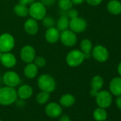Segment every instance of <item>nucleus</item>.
<instances>
[{"label":"nucleus","instance_id":"c756f323","mask_svg":"<svg viewBox=\"0 0 121 121\" xmlns=\"http://www.w3.org/2000/svg\"><path fill=\"white\" fill-rule=\"evenodd\" d=\"M64 12H66V14L65 16H66L69 19H73V18L78 17V12L75 9L71 8L69 10L64 11Z\"/></svg>","mask_w":121,"mask_h":121},{"label":"nucleus","instance_id":"1a4fd4ad","mask_svg":"<svg viewBox=\"0 0 121 121\" xmlns=\"http://www.w3.org/2000/svg\"><path fill=\"white\" fill-rule=\"evenodd\" d=\"M2 80L5 86L12 88L17 87L21 82L19 75L13 71H8L5 72L3 75Z\"/></svg>","mask_w":121,"mask_h":121},{"label":"nucleus","instance_id":"6ab92c4d","mask_svg":"<svg viewBox=\"0 0 121 121\" xmlns=\"http://www.w3.org/2000/svg\"><path fill=\"white\" fill-rule=\"evenodd\" d=\"M76 102V98L71 93H66L61 95L59 100V104L64 108H70L74 105Z\"/></svg>","mask_w":121,"mask_h":121},{"label":"nucleus","instance_id":"58836bf2","mask_svg":"<svg viewBox=\"0 0 121 121\" xmlns=\"http://www.w3.org/2000/svg\"><path fill=\"white\" fill-rule=\"evenodd\" d=\"M2 52L0 51V59H1V57H2Z\"/></svg>","mask_w":121,"mask_h":121},{"label":"nucleus","instance_id":"79ce46f5","mask_svg":"<svg viewBox=\"0 0 121 121\" xmlns=\"http://www.w3.org/2000/svg\"></svg>","mask_w":121,"mask_h":121},{"label":"nucleus","instance_id":"9d476101","mask_svg":"<svg viewBox=\"0 0 121 121\" xmlns=\"http://www.w3.org/2000/svg\"><path fill=\"white\" fill-rule=\"evenodd\" d=\"M36 57V50L31 45L24 46L20 51V58L26 64L32 63Z\"/></svg>","mask_w":121,"mask_h":121},{"label":"nucleus","instance_id":"423d86ee","mask_svg":"<svg viewBox=\"0 0 121 121\" xmlns=\"http://www.w3.org/2000/svg\"><path fill=\"white\" fill-rule=\"evenodd\" d=\"M95 101L98 107L105 109L108 108L112 102V94L108 91H99L98 95L95 97Z\"/></svg>","mask_w":121,"mask_h":121},{"label":"nucleus","instance_id":"f704fd0d","mask_svg":"<svg viewBox=\"0 0 121 121\" xmlns=\"http://www.w3.org/2000/svg\"><path fill=\"white\" fill-rule=\"evenodd\" d=\"M115 104H116V106L120 110H121V95L117 96V98L115 99Z\"/></svg>","mask_w":121,"mask_h":121},{"label":"nucleus","instance_id":"cd10ccee","mask_svg":"<svg viewBox=\"0 0 121 121\" xmlns=\"http://www.w3.org/2000/svg\"><path fill=\"white\" fill-rule=\"evenodd\" d=\"M42 23H43V25L47 29L54 26V25L56 24V22H55L54 19L50 16H46L42 19Z\"/></svg>","mask_w":121,"mask_h":121},{"label":"nucleus","instance_id":"393cba45","mask_svg":"<svg viewBox=\"0 0 121 121\" xmlns=\"http://www.w3.org/2000/svg\"><path fill=\"white\" fill-rule=\"evenodd\" d=\"M104 84V81L103 78L100 76H95L92 78L91 81V88L95 89L98 91H100V89L103 88Z\"/></svg>","mask_w":121,"mask_h":121},{"label":"nucleus","instance_id":"a19ab883","mask_svg":"<svg viewBox=\"0 0 121 121\" xmlns=\"http://www.w3.org/2000/svg\"><path fill=\"white\" fill-rule=\"evenodd\" d=\"M105 121H108V120H105Z\"/></svg>","mask_w":121,"mask_h":121},{"label":"nucleus","instance_id":"f03ea898","mask_svg":"<svg viewBox=\"0 0 121 121\" xmlns=\"http://www.w3.org/2000/svg\"><path fill=\"white\" fill-rule=\"evenodd\" d=\"M37 85L41 91L48 92L49 93L53 92L56 88V82L55 79L49 74L43 73L41 75L37 80Z\"/></svg>","mask_w":121,"mask_h":121},{"label":"nucleus","instance_id":"7ed1b4c3","mask_svg":"<svg viewBox=\"0 0 121 121\" xmlns=\"http://www.w3.org/2000/svg\"><path fill=\"white\" fill-rule=\"evenodd\" d=\"M85 59V55L81 50L73 49L67 53L66 61L70 67H77L83 63Z\"/></svg>","mask_w":121,"mask_h":121},{"label":"nucleus","instance_id":"a211bd4d","mask_svg":"<svg viewBox=\"0 0 121 121\" xmlns=\"http://www.w3.org/2000/svg\"><path fill=\"white\" fill-rule=\"evenodd\" d=\"M81 51L84 53L85 58L88 59L91 56V51L93 49V43L91 40L88 39H84L81 41L80 43Z\"/></svg>","mask_w":121,"mask_h":121},{"label":"nucleus","instance_id":"2f4dec72","mask_svg":"<svg viewBox=\"0 0 121 121\" xmlns=\"http://www.w3.org/2000/svg\"><path fill=\"white\" fill-rule=\"evenodd\" d=\"M56 2V0H41V2L44 4L46 7H49L53 4Z\"/></svg>","mask_w":121,"mask_h":121},{"label":"nucleus","instance_id":"f8f14e48","mask_svg":"<svg viewBox=\"0 0 121 121\" xmlns=\"http://www.w3.org/2000/svg\"><path fill=\"white\" fill-rule=\"evenodd\" d=\"M62 106L56 102H51L45 107L46 114L52 118H57L62 114Z\"/></svg>","mask_w":121,"mask_h":121},{"label":"nucleus","instance_id":"aec40b11","mask_svg":"<svg viewBox=\"0 0 121 121\" xmlns=\"http://www.w3.org/2000/svg\"><path fill=\"white\" fill-rule=\"evenodd\" d=\"M39 72L38 67L32 62L27 64L26 66L24 69V76L29 79H33L34 78Z\"/></svg>","mask_w":121,"mask_h":121},{"label":"nucleus","instance_id":"f3484780","mask_svg":"<svg viewBox=\"0 0 121 121\" xmlns=\"http://www.w3.org/2000/svg\"><path fill=\"white\" fill-rule=\"evenodd\" d=\"M33 93H34V91H33L32 87L27 84H24L21 86L17 91L18 97L20 99H22L24 100L30 98L32 96Z\"/></svg>","mask_w":121,"mask_h":121},{"label":"nucleus","instance_id":"dca6fc26","mask_svg":"<svg viewBox=\"0 0 121 121\" xmlns=\"http://www.w3.org/2000/svg\"><path fill=\"white\" fill-rule=\"evenodd\" d=\"M110 92L115 96L121 95V77L113 78L109 84Z\"/></svg>","mask_w":121,"mask_h":121},{"label":"nucleus","instance_id":"5701e85b","mask_svg":"<svg viewBox=\"0 0 121 121\" xmlns=\"http://www.w3.org/2000/svg\"><path fill=\"white\" fill-rule=\"evenodd\" d=\"M93 117L96 121H105L108 117V112L105 108L98 107L94 110Z\"/></svg>","mask_w":121,"mask_h":121},{"label":"nucleus","instance_id":"473e14b6","mask_svg":"<svg viewBox=\"0 0 121 121\" xmlns=\"http://www.w3.org/2000/svg\"><path fill=\"white\" fill-rule=\"evenodd\" d=\"M58 117H59L58 121H71L70 117L68 115H66V114H64V115L61 114Z\"/></svg>","mask_w":121,"mask_h":121},{"label":"nucleus","instance_id":"6e6552de","mask_svg":"<svg viewBox=\"0 0 121 121\" xmlns=\"http://www.w3.org/2000/svg\"><path fill=\"white\" fill-rule=\"evenodd\" d=\"M91 56L98 62H105L109 58L108 50L102 45H97L93 48L91 51Z\"/></svg>","mask_w":121,"mask_h":121},{"label":"nucleus","instance_id":"c85d7f7f","mask_svg":"<svg viewBox=\"0 0 121 121\" xmlns=\"http://www.w3.org/2000/svg\"><path fill=\"white\" fill-rule=\"evenodd\" d=\"M33 63L39 68V67H43L45 66V65L46 64V59L42 57V56H37L35 57Z\"/></svg>","mask_w":121,"mask_h":121},{"label":"nucleus","instance_id":"20e7f679","mask_svg":"<svg viewBox=\"0 0 121 121\" xmlns=\"http://www.w3.org/2000/svg\"><path fill=\"white\" fill-rule=\"evenodd\" d=\"M29 14L36 21L42 20L46 16V7L41 2H34L30 4Z\"/></svg>","mask_w":121,"mask_h":121},{"label":"nucleus","instance_id":"4468645a","mask_svg":"<svg viewBox=\"0 0 121 121\" xmlns=\"http://www.w3.org/2000/svg\"><path fill=\"white\" fill-rule=\"evenodd\" d=\"M44 37L47 42L50 43H55L60 39V31L54 26L48 28L45 32Z\"/></svg>","mask_w":121,"mask_h":121},{"label":"nucleus","instance_id":"72a5a7b5","mask_svg":"<svg viewBox=\"0 0 121 121\" xmlns=\"http://www.w3.org/2000/svg\"><path fill=\"white\" fill-rule=\"evenodd\" d=\"M35 1H36V0H19V4H21L27 6L29 4H31Z\"/></svg>","mask_w":121,"mask_h":121},{"label":"nucleus","instance_id":"ea45409f","mask_svg":"<svg viewBox=\"0 0 121 121\" xmlns=\"http://www.w3.org/2000/svg\"><path fill=\"white\" fill-rule=\"evenodd\" d=\"M0 121H2V120H0Z\"/></svg>","mask_w":121,"mask_h":121},{"label":"nucleus","instance_id":"a878e982","mask_svg":"<svg viewBox=\"0 0 121 121\" xmlns=\"http://www.w3.org/2000/svg\"><path fill=\"white\" fill-rule=\"evenodd\" d=\"M49 99H50V93L46 91H43L39 92L36 96V102L41 105L46 104V103L48 102Z\"/></svg>","mask_w":121,"mask_h":121},{"label":"nucleus","instance_id":"7c9ffc66","mask_svg":"<svg viewBox=\"0 0 121 121\" xmlns=\"http://www.w3.org/2000/svg\"><path fill=\"white\" fill-rule=\"evenodd\" d=\"M86 2L89 5L95 7L99 5L100 3H102L103 0H86Z\"/></svg>","mask_w":121,"mask_h":121},{"label":"nucleus","instance_id":"f257e3e1","mask_svg":"<svg viewBox=\"0 0 121 121\" xmlns=\"http://www.w3.org/2000/svg\"><path fill=\"white\" fill-rule=\"evenodd\" d=\"M18 99L17 91L12 87L4 86L0 88V105H10Z\"/></svg>","mask_w":121,"mask_h":121},{"label":"nucleus","instance_id":"b1692460","mask_svg":"<svg viewBox=\"0 0 121 121\" xmlns=\"http://www.w3.org/2000/svg\"><path fill=\"white\" fill-rule=\"evenodd\" d=\"M14 12L15 14L19 17H26L29 15V8L27 6L18 4L14 7Z\"/></svg>","mask_w":121,"mask_h":121},{"label":"nucleus","instance_id":"4c0bfd02","mask_svg":"<svg viewBox=\"0 0 121 121\" xmlns=\"http://www.w3.org/2000/svg\"><path fill=\"white\" fill-rule=\"evenodd\" d=\"M117 73L120 75V76L121 77V62L117 66Z\"/></svg>","mask_w":121,"mask_h":121},{"label":"nucleus","instance_id":"0eeeda50","mask_svg":"<svg viewBox=\"0 0 121 121\" xmlns=\"http://www.w3.org/2000/svg\"><path fill=\"white\" fill-rule=\"evenodd\" d=\"M59 40L65 46L73 47L76 44L78 37L75 32L72 31L71 29H66L60 33Z\"/></svg>","mask_w":121,"mask_h":121},{"label":"nucleus","instance_id":"c9c22d12","mask_svg":"<svg viewBox=\"0 0 121 121\" xmlns=\"http://www.w3.org/2000/svg\"><path fill=\"white\" fill-rule=\"evenodd\" d=\"M98 92H99V91H98V90H95V89H93V88H91V90L90 91V95H91V96L95 98V97H96V95H98Z\"/></svg>","mask_w":121,"mask_h":121},{"label":"nucleus","instance_id":"2eb2a0df","mask_svg":"<svg viewBox=\"0 0 121 121\" xmlns=\"http://www.w3.org/2000/svg\"><path fill=\"white\" fill-rule=\"evenodd\" d=\"M24 29L25 31L31 36H34L38 33L39 31V24L36 20L29 18L24 24Z\"/></svg>","mask_w":121,"mask_h":121},{"label":"nucleus","instance_id":"ddd939ff","mask_svg":"<svg viewBox=\"0 0 121 121\" xmlns=\"http://www.w3.org/2000/svg\"><path fill=\"white\" fill-rule=\"evenodd\" d=\"M1 64L7 69H12L17 64V60L16 56L11 52L2 53L1 59H0Z\"/></svg>","mask_w":121,"mask_h":121},{"label":"nucleus","instance_id":"9b49d317","mask_svg":"<svg viewBox=\"0 0 121 121\" xmlns=\"http://www.w3.org/2000/svg\"><path fill=\"white\" fill-rule=\"evenodd\" d=\"M69 28L72 31L75 32L76 34L81 33L86 29L87 22L83 18L78 17L70 19Z\"/></svg>","mask_w":121,"mask_h":121},{"label":"nucleus","instance_id":"4be33fe9","mask_svg":"<svg viewBox=\"0 0 121 121\" xmlns=\"http://www.w3.org/2000/svg\"><path fill=\"white\" fill-rule=\"evenodd\" d=\"M69 21L70 19L65 15H62L56 22V28L58 30L61 32L69 28Z\"/></svg>","mask_w":121,"mask_h":121},{"label":"nucleus","instance_id":"e433bc0d","mask_svg":"<svg viewBox=\"0 0 121 121\" xmlns=\"http://www.w3.org/2000/svg\"><path fill=\"white\" fill-rule=\"evenodd\" d=\"M72 2L73 3V4H82L85 0H71Z\"/></svg>","mask_w":121,"mask_h":121},{"label":"nucleus","instance_id":"39448f33","mask_svg":"<svg viewBox=\"0 0 121 121\" xmlns=\"http://www.w3.org/2000/svg\"><path fill=\"white\" fill-rule=\"evenodd\" d=\"M15 46L14 36L9 33H4L0 35V51L2 53L11 52Z\"/></svg>","mask_w":121,"mask_h":121},{"label":"nucleus","instance_id":"412c9836","mask_svg":"<svg viewBox=\"0 0 121 121\" xmlns=\"http://www.w3.org/2000/svg\"><path fill=\"white\" fill-rule=\"evenodd\" d=\"M107 9L110 14L118 15L121 14V2L118 0H110L107 4Z\"/></svg>","mask_w":121,"mask_h":121},{"label":"nucleus","instance_id":"bb28decb","mask_svg":"<svg viewBox=\"0 0 121 121\" xmlns=\"http://www.w3.org/2000/svg\"><path fill=\"white\" fill-rule=\"evenodd\" d=\"M58 4L59 8L62 11H68L73 8V3L71 0H59Z\"/></svg>","mask_w":121,"mask_h":121}]
</instances>
